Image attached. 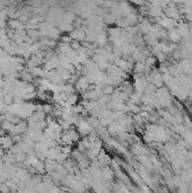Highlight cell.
I'll use <instances>...</instances> for the list:
<instances>
[{"mask_svg":"<svg viewBox=\"0 0 192 193\" xmlns=\"http://www.w3.org/2000/svg\"><path fill=\"white\" fill-rule=\"evenodd\" d=\"M14 146V142H13V139L11 137L9 136H2L0 137V147L2 149H9Z\"/></svg>","mask_w":192,"mask_h":193,"instance_id":"6da1fadb","label":"cell"}]
</instances>
